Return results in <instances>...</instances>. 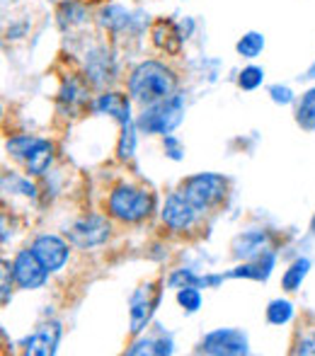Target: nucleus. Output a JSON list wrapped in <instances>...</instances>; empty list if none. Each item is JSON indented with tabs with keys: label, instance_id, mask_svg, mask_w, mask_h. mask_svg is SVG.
<instances>
[{
	"label": "nucleus",
	"instance_id": "obj_1",
	"mask_svg": "<svg viewBox=\"0 0 315 356\" xmlns=\"http://www.w3.org/2000/svg\"><path fill=\"white\" fill-rule=\"evenodd\" d=\"M175 85H177V78L170 68H165L158 61H146L134 68L131 78H129V92L136 102L148 107V104H156L175 95Z\"/></svg>",
	"mask_w": 315,
	"mask_h": 356
},
{
	"label": "nucleus",
	"instance_id": "obj_2",
	"mask_svg": "<svg viewBox=\"0 0 315 356\" xmlns=\"http://www.w3.org/2000/svg\"><path fill=\"white\" fill-rule=\"evenodd\" d=\"M153 209V197L148 189L129 187L122 184L109 194V213L124 223H138L143 220Z\"/></svg>",
	"mask_w": 315,
	"mask_h": 356
},
{
	"label": "nucleus",
	"instance_id": "obj_3",
	"mask_svg": "<svg viewBox=\"0 0 315 356\" xmlns=\"http://www.w3.org/2000/svg\"><path fill=\"white\" fill-rule=\"evenodd\" d=\"M184 117V99L182 95H170L156 104H148L143 114L138 117V127L146 134H170L179 127Z\"/></svg>",
	"mask_w": 315,
	"mask_h": 356
},
{
	"label": "nucleus",
	"instance_id": "obj_4",
	"mask_svg": "<svg viewBox=\"0 0 315 356\" xmlns=\"http://www.w3.org/2000/svg\"><path fill=\"white\" fill-rule=\"evenodd\" d=\"M182 194L194 204V209L199 213H204L226 197V179L221 175H211V172L194 175V177H189L184 182Z\"/></svg>",
	"mask_w": 315,
	"mask_h": 356
},
{
	"label": "nucleus",
	"instance_id": "obj_5",
	"mask_svg": "<svg viewBox=\"0 0 315 356\" xmlns=\"http://www.w3.org/2000/svg\"><path fill=\"white\" fill-rule=\"evenodd\" d=\"M8 150L19 158L32 175H44L54 160V145L44 138L32 136H15L8 141Z\"/></svg>",
	"mask_w": 315,
	"mask_h": 356
},
{
	"label": "nucleus",
	"instance_id": "obj_6",
	"mask_svg": "<svg viewBox=\"0 0 315 356\" xmlns=\"http://www.w3.org/2000/svg\"><path fill=\"white\" fill-rule=\"evenodd\" d=\"M68 233V240H71L76 248H97V245L107 243L109 233H112V225H109L107 218L102 216H88V218L78 220L76 225H71Z\"/></svg>",
	"mask_w": 315,
	"mask_h": 356
},
{
	"label": "nucleus",
	"instance_id": "obj_7",
	"mask_svg": "<svg viewBox=\"0 0 315 356\" xmlns=\"http://www.w3.org/2000/svg\"><path fill=\"white\" fill-rule=\"evenodd\" d=\"M49 269L42 264V259L34 254V250H22L13 262V279L19 289H39L47 282Z\"/></svg>",
	"mask_w": 315,
	"mask_h": 356
},
{
	"label": "nucleus",
	"instance_id": "obj_8",
	"mask_svg": "<svg viewBox=\"0 0 315 356\" xmlns=\"http://www.w3.org/2000/svg\"><path fill=\"white\" fill-rule=\"evenodd\" d=\"M199 211L194 209V204L189 202L187 197L179 192H172L168 199H165L163 207V223L168 225L170 230H187L192 228V223L197 220Z\"/></svg>",
	"mask_w": 315,
	"mask_h": 356
},
{
	"label": "nucleus",
	"instance_id": "obj_9",
	"mask_svg": "<svg viewBox=\"0 0 315 356\" xmlns=\"http://www.w3.org/2000/svg\"><path fill=\"white\" fill-rule=\"evenodd\" d=\"M158 300H160L158 284H143L141 289H136V293L131 296V332L134 334L143 332V327L151 323Z\"/></svg>",
	"mask_w": 315,
	"mask_h": 356
},
{
	"label": "nucleus",
	"instance_id": "obj_10",
	"mask_svg": "<svg viewBox=\"0 0 315 356\" xmlns=\"http://www.w3.org/2000/svg\"><path fill=\"white\" fill-rule=\"evenodd\" d=\"M202 352L216 354V356H236L248 354V339L238 330H216L207 334L202 342Z\"/></svg>",
	"mask_w": 315,
	"mask_h": 356
},
{
	"label": "nucleus",
	"instance_id": "obj_11",
	"mask_svg": "<svg viewBox=\"0 0 315 356\" xmlns=\"http://www.w3.org/2000/svg\"><path fill=\"white\" fill-rule=\"evenodd\" d=\"M32 250H34V254L42 259V264L49 272L61 269L68 259V245L63 243L58 235H42V238L34 240Z\"/></svg>",
	"mask_w": 315,
	"mask_h": 356
},
{
	"label": "nucleus",
	"instance_id": "obj_12",
	"mask_svg": "<svg viewBox=\"0 0 315 356\" xmlns=\"http://www.w3.org/2000/svg\"><path fill=\"white\" fill-rule=\"evenodd\" d=\"M58 339H61V325L58 323H44L37 327V332L32 337L24 339V352L34 356H51L58 347Z\"/></svg>",
	"mask_w": 315,
	"mask_h": 356
},
{
	"label": "nucleus",
	"instance_id": "obj_13",
	"mask_svg": "<svg viewBox=\"0 0 315 356\" xmlns=\"http://www.w3.org/2000/svg\"><path fill=\"white\" fill-rule=\"evenodd\" d=\"M95 109L102 114H109L114 117L117 122L122 124H129L131 122V114H129V99L119 92H104L99 95V99L95 102Z\"/></svg>",
	"mask_w": 315,
	"mask_h": 356
},
{
	"label": "nucleus",
	"instance_id": "obj_14",
	"mask_svg": "<svg viewBox=\"0 0 315 356\" xmlns=\"http://www.w3.org/2000/svg\"><path fill=\"white\" fill-rule=\"evenodd\" d=\"M267 233L264 230H250V233L240 235L236 240V254L238 257H259L264 254V245H267Z\"/></svg>",
	"mask_w": 315,
	"mask_h": 356
},
{
	"label": "nucleus",
	"instance_id": "obj_15",
	"mask_svg": "<svg viewBox=\"0 0 315 356\" xmlns=\"http://www.w3.org/2000/svg\"><path fill=\"white\" fill-rule=\"evenodd\" d=\"M274 267V254H259L257 262H250V264H243V267L233 269L228 277H248V279H257V282H264L269 277Z\"/></svg>",
	"mask_w": 315,
	"mask_h": 356
},
{
	"label": "nucleus",
	"instance_id": "obj_16",
	"mask_svg": "<svg viewBox=\"0 0 315 356\" xmlns=\"http://www.w3.org/2000/svg\"><path fill=\"white\" fill-rule=\"evenodd\" d=\"M179 34L177 29H175L172 22H156V27H153V42L158 44L160 49H165V51L170 54H177L179 51Z\"/></svg>",
	"mask_w": 315,
	"mask_h": 356
},
{
	"label": "nucleus",
	"instance_id": "obj_17",
	"mask_svg": "<svg viewBox=\"0 0 315 356\" xmlns=\"http://www.w3.org/2000/svg\"><path fill=\"white\" fill-rule=\"evenodd\" d=\"M296 122L301 124L306 131H313L315 129V88L308 90V92L301 97V104H298V112H296Z\"/></svg>",
	"mask_w": 315,
	"mask_h": 356
},
{
	"label": "nucleus",
	"instance_id": "obj_18",
	"mask_svg": "<svg viewBox=\"0 0 315 356\" xmlns=\"http://www.w3.org/2000/svg\"><path fill=\"white\" fill-rule=\"evenodd\" d=\"M172 352V342L165 337H146L143 342H136L129 354L136 356V354H170Z\"/></svg>",
	"mask_w": 315,
	"mask_h": 356
},
{
	"label": "nucleus",
	"instance_id": "obj_19",
	"mask_svg": "<svg viewBox=\"0 0 315 356\" xmlns=\"http://www.w3.org/2000/svg\"><path fill=\"white\" fill-rule=\"evenodd\" d=\"M308 269H311V262L308 259H296V262L291 264V267L286 269V274H284L282 284L286 291H296L298 286H301V282L306 279Z\"/></svg>",
	"mask_w": 315,
	"mask_h": 356
},
{
	"label": "nucleus",
	"instance_id": "obj_20",
	"mask_svg": "<svg viewBox=\"0 0 315 356\" xmlns=\"http://www.w3.org/2000/svg\"><path fill=\"white\" fill-rule=\"evenodd\" d=\"M264 49V37L257 32H248L243 39L238 42V54L245 58H255L259 51Z\"/></svg>",
	"mask_w": 315,
	"mask_h": 356
},
{
	"label": "nucleus",
	"instance_id": "obj_21",
	"mask_svg": "<svg viewBox=\"0 0 315 356\" xmlns=\"http://www.w3.org/2000/svg\"><path fill=\"white\" fill-rule=\"evenodd\" d=\"M293 315V305L289 300H272L267 308V320L272 325H284L289 323Z\"/></svg>",
	"mask_w": 315,
	"mask_h": 356
},
{
	"label": "nucleus",
	"instance_id": "obj_22",
	"mask_svg": "<svg viewBox=\"0 0 315 356\" xmlns=\"http://www.w3.org/2000/svg\"><path fill=\"white\" fill-rule=\"evenodd\" d=\"M124 131H122V138H119V145H117V155L122 160H129L134 155V148H136V131H134V124H122Z\"/></svg>",
	"mask_w": 315,
	"mask_h": 356
},
{
	"label": "nucleus",
	"instance_id": "obj_23",
	"mask_svg": "<svg viewBox=\"0 0 315 356\" xmlns=\"http://www.w3.org/2000/svg\"><path fill=\"white\" fill-rule=\"evenodd\" d=\"M177 303L182 305L187 313H194V310H199V305H202V293H199L197 286H184V289L177 291Z\"/></svg>",
	"mask_w": 315,
	"mask_h": 356
},
{
	"label": "nucleus",
	"instance_id": "obj_24",
	"mask_svg": "<svg viewBox=\"0 0 315 356\" xmlns=\"http://www.w3.org/2000/svg\"><path fill=\"white\" fill-rule=\"evenodd\" d=\"M170 286H175V289H184V286H209V282L204 277H197V274L187 272V269H179V272H175L172 277H170Z\"/></svg>",
	"mask_w": 315,
	"mask_h": 356
},
{
	"label": "nucleus",
	"instance_id": "obj_25",
	"mask_svg": "<svg viewBox=\"0 0 315 356\" xmlns=\"http://www.w3.org/2000/svg\"><path fill=\"white\" fill-rule=\"evenodd\" d=\"M262 78H264L262 68H257V66H248V68H243V73H240L238 83H240V88H243V90H255V88H259V83H262Z\"/></svg>",
	"mask_w": 315,
	"mask_h": 356
},
{
	"label": "nucleus",
	"instance_id": "obj_26",
	"mask_svg": "<svg viewBox=\"0 0 315 356\" xmlns=\"http://www.w3.org/2000/svg\"><path fill=\"white\" fill-rule=\"evenodd\" d=\"M3 184L5 187H10V192L17 189V192L24 194V197H34V184H29L27 179H22V177H5Z\"/></svg>",
	"mask_w": 315,
	"mask_h": 356
},
{
	"label": "nucleus",
	"instance_id": "obj_27",
	"mask_svg": "<svg viewBox=\"0 0 315 356\" xmlns=\"http://www.w3.org/2000/svg\"><path fill=\"white\" fill-rule=\"evenodd\" d=\"M269 95H272V99L277 104H289L293 102V92L289 88H282V85H272L269 88Z\"/></svg>",
	"mask_w": 315,
	"mask_h": 356
},
{
	"label": "nucleus",
	"instance_id": "obj_28",
	"mask_svg": "<svg viewBox=\"0 0 315 356\" xmlns=\"http://www.w3.org/2000/svg\"><path fill=\"white\" fill-rule=\"evenodd\" d=\"M61 99L63 102H83V90L78 88V83H68L66 88H63V92H61Z\"/></svg>",
	"mask_w": 315,
	"mask_h": 356
},
{
	"label": "nucleus",
	"instance_id": "obj_29",
	"mask_svg": "<svg viewBox=\"0 0 315 356\" xmlns=\"http://www.w3.org/2000/svg\"><path fill=\"white\" fill-rule=\"evenodd\" d=\"M298 354H303V356H315V332L311 334H306V337L298 342V349H296Z\"/></svg>",
	"mask_w": 315,
	"mask_h": 356
},
{
	"label": "nucleus",
	"instance_id": "obj_30",
	"mask_svg": "<svg viewBox=\"0 0 315 356\" xmlns=\"http://www.w3.org/2000/svg\"><path fill=\"white\" fill-rule=\"evenodd\" d=\"M165 150H168V155H170L172 160H179V158H182V148H179L177 138L165 136Z\"/></svg>",
	"mask_w": 315,
	"mask_h": 356
},
{
	"label": "nucleus",
	"instance_id": "obj_31",
	"mask_svg": "<svg viewBox=\"0 0 315 356\" xmlns=\"http://www.w3.org/2000/svg\"><path fill=\"white\" fill-rule=\"evenodd\" d=\"M10 300V289H8V262L3 264V303Z\"/></svg>",
	"mask_w": 315,
	"mask_h": 356
},
{
	"label": "nucleus",
	"instance_id": "obj_32",
	"mask_svg": "<svg viewBox=\"0 0 315 356\" xmlns=\"http://www.w3.org/2000/svg\"><path fill=\"white\" fill-rule=\"evenodd\" d=\"M308 78H315V63H313V68L308 71Z\"/></svg>",
	"mask_w": 315,
	"mask_h": 356
},
{
	"label": "nucleus",
	"instance_id": "obj_33",
	"mask_svg": "<svg viewBox=\"0 0 315 356\" xmlns=\"http://www.w3.org/2000/svg\"><path fill=\"white\" fill-rule=\"evenodd\" d=\"M313 230H315V218H313Z\"/></svg>",
	"mask_w": 315,
	"mask_h": 356
}]
</instances>
